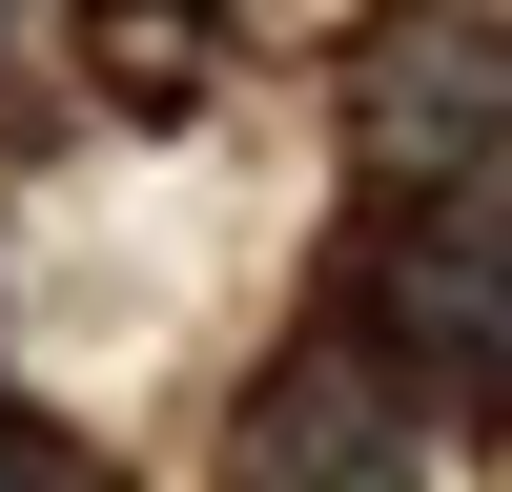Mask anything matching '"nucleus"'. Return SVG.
<instances>
[{"instance_id": "obj_1", "label": "nucleus", "mask_w": 512, "mask_h": 492, "mask_svg": "<svg viewBox=\"0 0 512 492\" xmlns=\"http://www.w3.org/2000/svg\"><path fill=\"white\" fill-rule=\"evenodd\" d=\"M349 349L390 369L410 410H451V431H512V205H410L390 246H369L349 287Z\"/></svg>"}, {"instance_id": "obj_2", "label": "nucleus", "mask_w": 512, "mask_h": 492, "mask_svg": "<svg viewBox=\"0 0 512 492\" xmlns=\"http://www.w3.org/2000/svg\"><path fill=\"white\" fill-rule=\"evenodd\" d=\"M226 492H431V431H410V390L349 349V328H308V349L246 390Z\"/></svg>"}, {"instance_id": "obj_3", "label": "nucleus", "mask_w": 512, "mask_h": 492, "mask_svg": "<svg viewBox=\"0 0 512 492\" xmlns=\"http://www.w3.org/2000/svg\"><path fill=\"white\" fill-rule=\"evenodd\" d=\"M369 144L431 164V185L512 164V41H492V21H410V41H369Z\"/></svg>"}, {"instance_id": "obj_4", "label": "nucleus", "mask_w": 512, "mask_h": 492, "mask_svg": "<svg viewBox=\"0 0 512 492\" xmlns=\"http://www.w3.org/2000/svg\"><path fill=\"white\" fill-rule=\"evenodd\" d=\"M0 492H103V451H82V431H41V410H0Z\"/></svg>"}]
</instances>
